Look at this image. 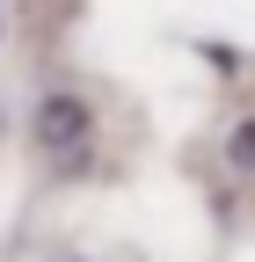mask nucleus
Returning a JSON list of instances; mask_svg holds the SVG:
<instances>
[{"mask_svg": "<svg viewBox=\"0 0 255 262\" xmlns=\"http://www.w3.org/2000/svg\"><path fill=\"white\" fill-rule=\"evenodd\" d=\"M44 139H51V131H58V146H73V131H88V117H80V102H66V95H58V102H44Z\"/></svg>", "mask_w": 255, "mask_h": 262, "instance_id": "nucleus-1", "label": "nucleus"}]
</instances>
